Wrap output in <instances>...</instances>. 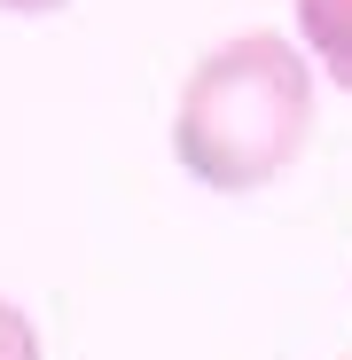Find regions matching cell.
<instances>
[{
	"label": "cell",
	"instance_id": "1",
	"mask_svg": "<svg viewBox=\"0 0 352 360\" xmlns=\"http://www.w3.org/2000/svg\"><path fill=\"white\" fill-rule=\"evenodd\" d=\"M313 55L282 32H235L196 71L181 79L172 102V157L196 188L211 196H259L306 157L313 141Z\"/></svg>",
	"mask_w": 352,
	"mask_h": 360
},
{
	"label": "cell",
	"instance_id": "2",
	"mask_svg": "<svg viewBox=\"0 0 352 360\" xmlns=\"http://www.w3.org/2000/svg\"><path fill=\"white\" fill-rule=\"evenodd\" d=\"M298 47L337 94H352V0H298Z\"/></svg>",
	"mask_w": 352,
	"mask_h": 360
},
{
	"label": "cell",
	"instance_id": "3",
	"mask_svg": "<svg viewBox=\"0 0 352 360\" xmlns=\"http://www.w3.org/2000/svg\"><path fill=\"white\" fill-rule=\"evenodd\" d=\"M0 360H47L39 329H32V314L16 306V297H0Z\"/></svg>",
	"mask_w": 352,
	"mask_h": 360
},
{
	"label": "cell",
	"instance_id": "4",
	"mask_svg": "<svg viewBox=\"0 0 352 360\" xmlns=\"http://www.w3.org/2000/svg\"><path fill=\"white\" fill-rule=\"evenodd\" d=\"M8 16H55V8H71V0H0Z\"/></svg>",
	"mask_w": 352,
	"mask_h": 360
}]
</instances>
